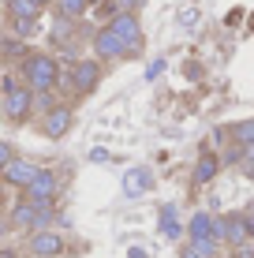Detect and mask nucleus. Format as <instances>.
Segmentation results:
<instances>
[{"mask_svg": "<svg viewBox=\"0 0 254 258\" xmlns=\"http://www.w3.org/2000/svg\"><path fill=\"white\" fill-rule=\"evenodd\" d=\"M23 79H26V90L30 94H49L60 86V64L56 56L49 52H34V56L23 60Z\"/></svg>", "mask_w": 254, "mask_h": 258, "instance_id": "1", "label": "nucleus"}, {"mask_svg": "<svg viewBox=\"0 0 254 258\" xmlns=\"http://www.w3.org/2000/svg\"><path fill=\"white\" fill-rule=\"evenodd\" d=\"M56 195H60V176L52 172V168H38V176L23 187V199L30 202V206H52Z\"/></svg>", "mask_w": 254, "mask_h": 258, "instance_id": "2", "label": "nucleus"}, {"mask_svg": "<svg viewBox=\"0 0 254 258\" xmlns=\"http://www.w3.org/2000/svg\"><path fill=\"white\" fill-rule=\"evenodd\" d=\"M109 30L124 41L127 56L142 52V26H138V15H135V12H116V15L109 19Z\"/></svg>", "mask_w": 254, "mask_h": 258, "instance_id": "3", "label": "nucleus"}, {"mask_svg": "<svg viewBox=\"0 0 254 258\" xmlns=\"http://www.w3.org/2000/svg\"><path fill=\"white\" fill-rule=\"evenodd\" d=\"M30 112H34V94L26 90V86H15V90H8L4 97H0V116H4L8 123L30 120Z\"/></svg>", "mask_w": 254, "mask_h": 258, "instance_id": "4", "label": "nucleus"}, {"mask_svg": "<svg viewBox=\"0 0 254 258\" xmlns=\"http://www.w3.org/2000/svg\"><path fill=\"white\" fill-rule=\"evenodd\" d=\"M71 123H75V112H71V105H64L60 101L56 109H49L45 116H41V135H45L49 142H60L71 131Z\"/></svg>", "mask_w": 254, "mask_h": 258, "instance_id": "5", "label": "nucleus"}, {"mask_svg": "<svg viewBox=\"0 0 254 258\" xmlns=\"http://www.w3.org/2000/svg\"><path fill=\"white\" fill-rule=\"evenodd\" d=\"M101 83V64L98 60H78L71 68V75H67V86H71L75 94H94Z\"/></svg>", "mask_w": 254, "mask_h": 258, "instance_id": "6", "label": "nucleus"}, {"mask_svg": "<svg viewBox=\"0 0 254 258\" xmlns=\"http://www.w3.org/2000/svg\"><path fill=\"white\" fill-rule=\"evenodd\" d=\"M38 161H30V157H12L4 168H0V180L8 183V187H26V183L38 176Z\"/></svg>", "mask_w": 254, "mask_h": 258, "instance_id": "7", "label": "nucleus"}, {"mask_svg": "<svg viewBox=\"0 0 254 258\" xmlns=\"http://www.w3.org/2000/svg\"><path fill=\"white\" fill-rule=\"evenodd\" d=\"M30 254L34 258H60L64 254V236L56 228L49 232H30Z\"/></svg>", "mask_w": 254, "mask_h": 258, "instance_id": "8", "label": "nucleus"}, {"mask_svg": "<svg viewBox=\"0 0 254 258\" xmlns=\"http://www.w3.org/2000/svg\"><path fill=\"white\" fill-rule=\"evenodd\" d=\"M94 52H98V64H105V60H124V56H127L124 41H120L116 34L109 30V26L94 34Z\"/></svg>", "mask_w": 254, "mask_h": 258, "instance_id": "9", "label": "nucleus"}, {"mask_svg": "<svg viewBox=\"0 0 254 258\" xmlns=\"http://www.w3.org/2000/svg\"><path fill=\"white\" fill-rule=\"evenodd\" d=\"M153 187V172L150 168H127L124 172V195L127 199H138V195H146Z\"/></svg>", "mask_w": 254, "mask_h": 258, "instance_id": "10", "label": "nucleus"}, {"mask_svg": "<svg viewBox=\"0 0 254 258\" xmlns=\"http://www.w3.org/2000/svg\"><path fill=\"white\" fill-rule=\"evenodd\" d=\"M34 213H38V206H30L26 199H19V202L12 206V217H8V225H12L15 232H19V228H23V232H30V225H34Z\"/></svg>", "mask_w": 254, "mask_h": 258, "instance_id": "11", "label": "nucleus"}, {"mask_svg": "<svg viewBox=\"0 0 254 258\" xmlns=\"http://www.w3.org/2000/svg\"><path fill=\"white\" fill-rule=\"evenodd\" d=\"M187 232H191V243H198V239H213V217H209V213H195L191 225H187Z\"/></svg>", "mask_w": 254, "mask_h": 258, "instance_id": "12", "label": "nucleus"}, {"mask_svg": "<svg viewBox=\"0 0 254 258\" xmlns=\"http://www.w3.org/2000/svg\"><path fill=\"white\" fill-rule=\"evenodd\" d=\"M8 15L12 19H23V23H38V8L30 0H8Z\"/></svg>", "mask_w": 254, "mask_h": 258, "instance_id": "13", "label": "nucleus"}, {"mask_svg": "<svg viewBox=\"0 0 254 258\" xmlns=\"http://www.w3.org/2000/svg\"><path fill=\"white\" fill-rule=\"evenodd\" d=\"M161 236H168V239H176V236H180L176 206H161Z\"/></svg>", "mask_w": 254, "mask_h": 258, "instance_id": "14", "label": "nucleus"}, {"mask_svg": "<svg viewBox=\"0 0 254 258\" xmlns=\"http://www.w3.org/2000/svg\"><path fill=\"white\" fill-rule=\"evenodd\" d=\"M52 221H56V210H52V206H38L30 232H49V228H52Z\"/></svg>", "mask_w": 254, "mask_h": 258, "instance_id": "15", "label": "nucleus"}, {"mask_svg": "<svg viewBox=\"0 0 254 258\" xmlns=\"http://www.w3.org/2000/svg\"><path fill=\"white\" fill-rule=\"evenodd\" d=\"M56 8H60V15L71 23V19H78V15L90 8V0H56Z\"/></svg>", "mask_w": 254, "mask_h": 258, "instance_id": "16", "label": "nucleus"}, {"mask_svg": "<svg viewBox=\"0 0 254 258\" xmlns=\"http://www.w3.org/2000/svg\"><path fill=\"white\" fill-rule=\"evenodd\" d=\"M217 168H221V165H217V157H202V161L195 165V183H209L217 176Z\"/></svg>", "mask_w": 254, "mask_h": 258, "instance_id": "17", "label": "nucleus"}, {"mask_svg": "<svg viewBox=\"0 0 254 258\" xmlns=\"http://www.w3.org/2000/svg\"><path fill=\"white\" fill-rule=\"evenodd\" d=\"M232 139L239 142V146H250V142H254V120H239L232 127Z\"/></svg>", "mask_w": 254, "mask_h": 258, "instance_id": "18", "label": "nucleus"}, {"mask_svg": "<svg viewBox=\"0 0 254 258\" xmlns=\"http://www.w3.org/2000/svg\"><path fill=\"white\" fill-rule=\"evenodd\" d=\"M56 105L60 101H56V94H52V90L49 94H34V112H41V116H45L49 109H56Z\"/></svg>", "mask_w": 254, "mask_h": 258, "instance_id": "19", "label": "nucleus"}, {"mask_svg": "<svg viewBox=\"0 0 254 258\" xmlns=\"http://www.w3.org/2000/svg\"><path fill=\"white\" fill-rule=\"evenodd\" d=\"M23 41L19 38H0V56H23Z\"/></svg>", "mask_w": 254, "mask_h": 258, "instance_id": "20", "label": "nucleus"}, {"mask_svg": "<svg viewBox=\"0 0 254 258\" xmlns=\"http://www.w3.org/2000/svg\"><path fill=\"white\" fill-rule=\"evenodd\" d=\"M12 30H15V38H30V34L38 30V23H23V19H12Z\"/></svg>", "mask_w": 254, "mask_h": 258, "instance_id": "21", "label": "nucleus"}, {"mask_svg": "<svg viewBox=\"0 0 254 258\" xmlns=\"http://www.w3.org/2000/svg\"><path fill=\"white\" fill-rule=\"evenodd\" d=\"M12 157H19V154H15V146H12L8 139H0V168H4L8 161H12Z\"/></svg>", "mask_w": 254, "mask_h": 258, "instance_id": "22", "label": "nucleus"}, {"mask_svg": "<svg viewBox=\"0 0 254 258\" xmlns=\"http://www.w3.org/2000/svg\"><path fill=\"white\" fill-rule=\"evenodd\" d=\"M239 157H243V165H247V172L254 176V142H250V146H243V154H239Z\"/></svg>", "mask_w": 254, "mask_h": 258, "instance_id": "23", "label": "nucleus"}, {"mask_svg": "<svg viewBox=\"0 0 254 258\" xmlns=\"http://www.w3.org/2000/svg\"><path fill=\"white\" fill-rule=\"evenodd\" d=\"M90 161H94V165H105V161H109V150H101V146L90 150Z\"/></svg>", "mask_w": 254, "mask_h": 258, "instance_id": "24", "label": "nucleus"}, {"mask_svg": "<svg viewBox=\"0 0 254 258\" xmlns=\"http://www.w3.org/2000/svg\"><path fill=\"white\" fill-rule=\"evenodd\" d=\"M161 71H164V60H153V64H150V71H146V79H157Z\"/></svg>", "mask_w": 254, "mask_h": 258, "instance_id": "25", "label": "nucleus"}, {"mask_svg": "<svg viewBox=\"0 0 254 258\" xmlns=\"http://www.w3.org/2000/svg\"><path fill=\"white\" fill-rule=\"evenodd\" d=\"M138 4H142V0H116V8H120V12H135Z\"/></svg>", "mask_w": 254, "mask_h": 258, "instance_id": "26", "label": "nucleus"}, {"mask_svg": "<svg viewBox=\"0 0 254 258\" xmlns=\"http://www.w3.org/2000/svg\"><path fill=\"white\" fill-rule=\"evenodd\" d=\"M0 86H4V94H8V90H15V86H19V79H15V75H4V83H0Z\"/></svg>", "mask_w": 254, "mask_h": 258, "instance_id": "27", "label": "nucleus"}, {"mask_svg": "<svg viewBox=\"0 0 254 258\" xmlns=\"http://www.w3.org/2000/svg\"><path fill=\"white\" fill-rule=\"evenodd\" d=\"M180 258H206V254H202V251H195V247H183Z\"/></svg>", "mask_w": 254, "mask_h": 258, "instance_id": "28", "label": "nucleus"}, {"mask_svg": "<svg viewBox=\"0 0 254 258\" xmlns=\"http://www.w3.org/2000/svg\"><path fill=\"white\" fill-rule=\"evenodd\" d=\"M0 258H19V251L15 247H0Z\"/></svg>", "mask_w": 254, "mask_h": 258, "instance_id": "29", "label": "nucleus"}, {"mask_svg": "<svg viewBox=\"0 0 254 258\" xmlns=\"http://www.w3.org/2000/svg\"><path fill=\"white\" fill-rule=\"evenodd\" d=\"M243 221H247V228H250V232H254V206H250L247 213H243Z\"/></svg>", "mask_w": 254, "mask_h": 258, "instance_id": "30", "label": "nucleus"}, {"mask_svg": "<svg viewBox=\"0 0 254 258\" xmlns=\"http://www.w3.org/2000/svg\"><path fill=\"white\" fill-rule=\"evenodd\" d=\"M127 258H146V251H142V247H131V251H127Z\"/></svg>", "mask_w": 254, "mask_h": 258, "instance_id": "31", "label": "nucleus"}, {"mask_svg": "<svg viewBox=\"0 0 254 258\" xmlns=\"http://www.w3.org/2000/svg\"><path fill=\"white\" fill-rule=\"evenodd\" d=\"M30 4L38 8V12H41V8H49V0H30Z\"/></svg>", "mask_w": 254, "mask_h": 258, "instance_id": "32", "label": "nucleus"}, {"mask_svg": "<svg viewBox=\"0 0 254 258\" xmlns=\"http://www.w3.org/2000/svg\"><path fill=\"white\" fill-rule=\"evenodd\" d=\"M0 221H4V206H0Z\"/></svg>", "mask_w": 254, "mask_h": 258, "instance_id": "33", "label": "nucleus"}, {"mask_svg": "<svg viewBox=\"0 0 254 258\" xmlns=\"http://www.w3.org/2000/svg\"><path fill=\"white\" fill-rule=\"evenodd\" d=\"M250 30H254V15H250Z\"/></svg>", "mask_w": 254, "mask_h": 258, "instance_id": "34", "label": "nucleus"}, {"mask_svg": "<svg viewBox=\"0 0 254 258\" xmlns=\"http://www.w3.org/2000/svg\"><path fill=\"white\" fill-rule=\"evenodd\" d=\"M26 258H34V254H26Z\"/></svg>", "mask_w": 254, "mask_h": 258, "instance_id": "35", "label": "nucleus"}]
</instances>
